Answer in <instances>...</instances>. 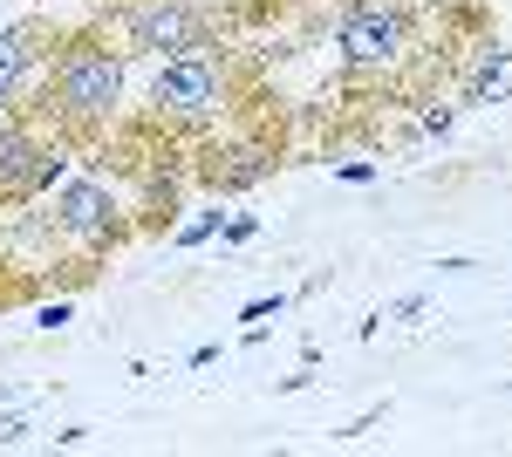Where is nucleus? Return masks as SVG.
<instances>
[{
	"mask_svg": "<svg viewBox=\"0 0 512 457\" xmlns=\"http://www.w3.org/2000/svg\"><path fill=\"white\" fill-rule=\"evenodd\" d=\"M41 103L69 130H103L123 103V55L103 35H69L41 76Z\"/></svg>",
	"mask_w": 512,
	"mask_h": 457,
	"instance_id": "f257e3e1",
	"label": "nucleus"
},
{
	"mask_svg": "<svg viewBox=\"0 0 512 457\" xmlns=\"http://www.w3.org/2000/svg\"><path fill=\"white\" fill-rule=\"evenodd\" d=\"M335 48H342V62H349L355 76L396 69L403 48H410V7L403 0H355L349 14H342V28H335Z\"/></svg>",
	"mask_w": 512,
	"mask_h": 457,
	"instance_id": "f03ea898",
	"label": "nucleus"
},
{
	"mask_svg": "<svg viewBox=\"0 0 512 457\" xmlns=\"http://www.w3.org/2000/svg\"><path fill=\"white\" fill-rule=\"evenodd\" d=\"M151 110L171 123H205V116L226 110V62L212 48L192 55H164V69L151 76Z\"/></svg>",
	"mask_w": 512,
	"mask_h": 457,
	"instance_id": "7ed1b4c3",
	"label": "nucleus"
},
{
	"mask_svg": "<svg viewBox=\"0 0 512 457\" xmlns=\"http://www.w3.org/2000/svg\"><path fill=\"white\" fill-rule=\"evenodd\" d=\"M117 35L130 55H192V48H212V21L192 0H123Z\"/></svg>",
	"mask_w": 512,
	"mask_h": 457,
	"instance_id": "20e7f679",
	"label": "nucleus"
},
{
	"mask_svg": "<svg viewBox=\"0 0 512 457\" xmlns=\"http://www.w3.org/2000/svg\"><path fill=\"white\" fill-rule=\"evenodd\" d=\"M55 232L62 239H82V246H110L123 232L117 219V191L110 185H96V178H62V191H55Z\"/></svg>",
	"mask_w": 512,
	"mask_h": 457,
	"instance_id": "39448f33",
	"label": "nucleus"
},
{
	"mask_svg": "<svg viewBox=\"0 0 512 457\" xmlns=\"http://www.w3.org/2000/svg\"><path fill=\"white\" fill-rule=\"evenodd\" d=\"M41 157H48V144H41L21 116H7L0 123V198L7 205L14 198H41Z\"/></svg>",
	"mask_w": 512,
	"mask_h": 457,
	"instance_id": "423d86ee",
	"label": "nucleus"
},
{
	"mask_svg": "<svg viewBox=\"0 0 512 457\" xmlns=\"http://www.w3.org/2000/svg\"><path fill=\"white\" fill-rule=\"evenodd\" d=\"M458 96H465V103H512V48H499V41L472 48Z\"/></svg>",
	"mask_w": 512,
	"mask_h": 457,
	"instance_id": "0eeeda50",
	"label": "nucleus"
},
{
	"mask_svg": "<svg viewBox=\"0 0 512 457\" xmlns=\"http://www.w3.org/2000/svg\"><path fill=\"white\" fill-rule=\"evenodd\" d=\"M41 41H48V28H35V21H14V28H0V82H7L14 96H21L28 69H35L41 55H48Z\"/></svg>",
	"mask_w": 512,
	"mask_h": 457,
	"instance_id": "6e6552de",
	"label": "nucleus"
},
{
	"mask_svg": "<svg viewBox=\"0 0 512 457\" xmlns=\"http://www.w3.org/2000/svg\"><path fill=\"white\" fill-rule=\"evenodd\" d=\"M274 171V157L260 151V144H226V151H212V164H205V178L219 191H246V185H260Z\"/></svg>",
	"mask_w": 512,
	"mask_h": 457,
	"instance_id": "1a4fd4ad",
	"label": "nucleus"
},
{
	"mask_svg": "<svg viewBox=\"0 0 512 457\" xmlns=\"http://www.w3.org/2000/svg\"><path fill=\"white\" fill-rule=\"evenodd\" d=\"M417 130H437V137H444V130H451V103H431V110L417 116Z\"/></svg>",
	"mask_w": 512,
	"mask_h": 457,
	"instance_id": "9d476101",
	"label": "nucleus"
},
{
	"mask_svg": "<svg viewBox=\"0 0 512 457\" xmlns=\"http://www.w3.org/2000/svg\"><path fill=\"white\" fill-rule=\"evenodd\" d=\"M212 232H219V212H205L198 226H185V232H178V246H198V239H212Z\"/></svg>",
	"mask_w": 512,
	"mask_h": 457,
	"instance_id": "9b49d317",
	"label": "nucleus"
},
{
	"mask_svg": "<svg viewBox=\"0 0 512 457\" xmlns=\"http://www.w3.org/2000/svg\"><path fill=\"white\" fill-rule=\"evenodd\" d=\"M7 116H14V89L0 82V123H7Z\"/></svg>",
	"mask_w": 512,
	"mask_h": 457,
	"instance_id": "f8f14e48",
	"label": "nucleus"
}]
</instances>
